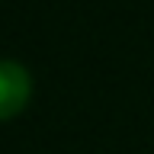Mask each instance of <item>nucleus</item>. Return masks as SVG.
<instances>
[{
  "label": "nucleus",
  "mask_w": 154,
  "mask_h": 154,
  "mask_svg": "<svg viewBox=\"0 0 154 154\" xmlns=\"http://www.w3.org/2000/svg\"><path fill=\"white\" fill-rule=\"evenodd\" d=\"M32 96V77L19 61L0 58V122L13 116L29 103Z\"/></svg>",
  "instance_id": "obj_1"
}]
</instances>
